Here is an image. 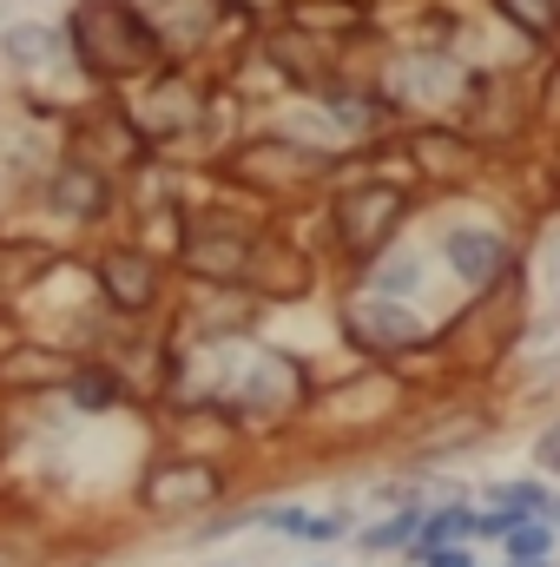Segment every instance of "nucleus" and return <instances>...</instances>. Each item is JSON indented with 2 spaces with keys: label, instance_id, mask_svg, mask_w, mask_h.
<instances>
[{
  "label": "nucleus",
  "instance_id": "nucleus-1",
  "mask_svg": "<svg viewBox=\"0 0 560 567\" xmlns=\"http://www.w3.org/2000/svg\"><path fill=\"white\" fill-rule=\"evenodd\" d=\"M66 40H73L80 66L100 73V80H139V73H152V60L165 53V47L145 33L139 13L120 7V0H86V7L73 13Z\"/></svg>",
  "mask_w": 560,
  "mask_h": 567
},
{
  "label": "nucleus",
  "instance_id": "nucleus-2",
  "mask_svg": "<svg viewBox=\"0 0 560 567\" xmlns=\"http://www.w3.org/2000/svg\"><path fill=\"white\" fill-rule=\"evenodd\" d=\"M336 218H343V245L356 258H376L396 238V225H403V192L396 185H350Z\"/></svg>",
  "mask_w": 560,
  "mask_h": 567
},
{
  "label": "nucleus",
  "instance_id": "nucleus-3",
  "mask_svg": "<svg viewBox=\"0 0 560 567\" xmlns=\"http://www.w3.org/2000/svg\"><path fill=\"white\" fill-rule=\"evenodd\" d=\"M350 337L356 343H370V350H416L422 337H428V323H422L409 303H396V297H356L350 303Z\"/></svg>",
  "mask_w": 560,
  "mask_h": 567
},
{
  "label": "nucleus",
  "instance_id": "nucleus-4",
  "mask_svg": "<svg viewBox=\"0 0 560 567\" xmlns=\"http://www.w3.org/2000/svg\"><path fill=\"white\" fill-rule=\"evenodd\" d=\"M126 7L145 20V33H152L158 47H191V40H205L211 20H218V0H126Z\"/></svg>",
  "mask_w": 560,
  "mask_h": 567
},
{
  "label": "nucleus",
  "instance_id": "nucleus-5",
  "mask_svg": "<svg viewBox=\"0 0 560 567\" xmlns=\"http://www.w3.org/2000/svg\"><path fill=\"white\" fill-rule=\"evenodd\" d=\"M442 258L455 265L462 284H495L508 271V238L488 231V225H455V231L442 238Z\"/></svg>",
  "mask_w": 560,
  "mask_h": 567
},
{
  "label": "nucleus",
  "instance_id": "nucleus-6",
  "mask_svg": "<svg viewBox=\"0 0 560 567\" xmlns=\"http://www.w3.org/2000/svg\"><path fill=\"white\" fill-rule=\"evenodd\" d=\"M218 495V475L211 468H158L152 482H145V502L158 508V515H185V508H205Z\"/></svg>",
  "mask_w": 560,
  "mask_h": 567
},
{
  "label": "nucleus",
  "instance_id": "nucleus-7",
  "mask_svg": "<svg viewBox=\"0 0 560 567\" xmlns=\"http://www.w3.org/2000/svg\"><path fill=\"white\" fill-rule=\"evenodd\" d=\"M100 284H106V297H113L120 310H145L152 290H158V271L145 265L139 251H106V258H100Z\"/></svg>",
  "mask_w": 560,
  "mask_h": 567
},
{
  "label": "nucleus",
  "instance_id": "nucleus-8",
  "mask_svg": "<svg viewBox=\"0 0 560 567\" xmlns=\"http://www.w3.org/2000/svg\"><path fill=\"white\" fill-rule=\"evenodd\" d=\"M396 93H403V100H422V106H435V100H455V93H462V73H455L448 60H435V53H416V60L396 66Z\"/></svg>",
  "mask_w": 560,
  "mask_h": 567
},
{
  "label": "nucleus",
  "instance_id": "nucleus-9",
  "mask_svg": "<svg viewBox=\"0 0 560 567\" xmlns=\"http://www.w3.org/2000/svg\"><path fill=\"white\" fill-rule=\"evenodd\" d=\"M0 47H7V60H13L20 73H46V66L60 60L66 33H60V27H46V20H33V27H13V33H7Z\"/></svg>",
  "mask_w": 560,
  "mask_h": 567
},
{
  "label": "nucleus",
  "instance_id": "nucleus-10",
  "mask_svg": "<svg viewBox=\"0 0 560 567\" xmlns=\"http://www.w3.org/2000/svg\"><path fill=\"white\" fill-rule=\"evenodd\" d=\"M53 205H60L66 218H100V212H106V178H100L93 165H66V172L53 178Z\"/></svg>",
  "mask_w": 560,
  "mask_h": 567
},
{
  "label": "nucleus",
  "instance_id": "nucleus-11",
  "mask_svg": "<svg viewBox=\"0 0 560 567\" xmlns=\"http://www.w3.org/2000/svg\"><path fill=\"white\" fill-rule=\"evenodd\" d=\"M297 390L303 383H297V370L283 357H258V377H251V396L245 403L251 410H283V403H297Z\"/></svg>",
  "mask_w": 560,
  "mask_h": 567
},
{
  "label": "nucleus",
  "instance_id": "nucleus-12",
  "mask_svg": "<svg viewBox=\"0 0 560 567\" xmlns=\"http://www.w3.org/2000/svg\"><path fill=\"white\" fill-rule=\"evenodd\" d=\"M185 265L205 271V278H238L245 271V238H191L185 245Z\"/></svg>",
  "mask_w": 560,
  "mask_h": 567
},
{
  "label": "nucleus",
  "instance_id": "nucleus-13",
  "mask_svg": "<svg viewBox=\"0 0 560 567\" xmlns=\"http://www.w3.org/2000/svg\"><path fill=\"white\" fill-rule=\"evenodd\" d=\"M528 40H548V33H560V0H495Z\"/></svg>",
  "mask_w": 560,
  "mask_h": 567
},
{
  "label": "nucleus",
  "instance_id": "nucleus-14",
  "mask_svg": "<svg viewBox=\"0 0 560 567\" xmlns=\"http://www.w3.org/2000/svg\"><path fill=\"white\" fill-rule=\"evenodd\" d=\"M416 284H422L416 251H390V258L376 265V297H396V303H403V290H416Z\"/></svg>",
  "mask_w": 560,
  "mask_h": 567
},
{
  "label": "nucleus",
  "instance_id": "nucleus-15",
  "mask_svg": "<svg viewBox=\"0 0 560 567\" xmlns=\"http://www.w3.org/2000/svg\"><path fill=\"white\" fill-rule=\"evenodd\" d=\"M468 528H475L468 515H435V522L422 528V555H428V561H435V555H448V548L462 555V542H468Z\"/></svg>",
  "mask_w": 560,
  "mask_h": 567
},
{
  "label": "nucleus",
  "instance_id": "nucleus-16",
  "mask_svg": "<svg viewBox=\"0 0 560 567\" xmlns=\"http://www.w3.org/2000/svg\"><path fill=\"white\" fill-rule=\"evenodd\" d=\"M541 555H548V528H541V522L508 528V561L515 567H541Z\"/></svg>",
  "mask_w": 560,
  "mask_h": 567
},
{
  "label": "nucleus",
  "instance_id": "nucleus-17",
  "mask_svg": "<svg viewBox=\"0 0 560 567\" xmlns=\"http://www.w3.org/2000/svg\"><path fill=\"white\" fill-rule=\"evenodd\" d=\"M73 403L80 410H106L113 403V377H100V370L93 377H73Z\"/></svg>",
  "mask_w": 560,
  "mask_h": 567
},
{
  "label": "nucleus",
  "instance_id": "nucleus-18",
  "mask_svg": "<svg viewBox=\"0 0 560 567\" xmlns=\"http://www.w3.org/2000/svg\"><path fill=\"white\" fill-rule=\"evenodd\" d=\"M409 528H416V515H396V522H383L376 535H363V548H370V555H390V548H396Z\"/></svg>",
  "mask_w": 560,
  "mask_h": 567
},
{
  "label": "nucleus",
  "instance_id": "nucleus-19",
  "mask_svg": "<svg viewBox=\"0 0 560 567\" xmlns=\"http://www.w3.org/2000/svg\"><path fill=\"white\" fill-rule=\"evenodd\" d=\"M535 462H541V468H554V475H560V423H548V429H541V442H535Z\"/></svg>",
  "mask_w": 560,
  "mask_h": 567
},
{
  "label": "nucleus",
  "instance_id": "nucleus-20",
  "mask_svg": "<svg viewBox=\"0 0 560 567\" xmlns=\"http://www.w3.org/2000/svg\"><path fill=\"white\" fill-rule=\"evenodd\" d=\"M541 278H548V290H554V303H560V231L548 238V258H541Z\"/></svg>",
  "mask_w": 560,
  "mask_h": 567
},
{
  "label": "nucleus",
  "instance_id": "nucleus-21",
  "mask_svg": "<svg viewBox=\"0 0 560 567\" xmlns=\"http://www.w3.org/2000/svg\"><path fill=\"white\" fill-rule=\"evenodd\" d=\"M548 113L560 120V73H554V86H548Z\"/></svg>",
  "mask_w": 560,
  "mask_h": 567
},
{
  "label": "nucleus",
  "instance_id": "nucleus-22",
  "mask_svg": "<svg viewBox=\"0 0 560 567\" xmlns=\"http://www.w3.org/2000/svg\"><path fill=\"white\" fill-rule=\"evenodd\" d=\"M245 7H258V0H245Z\"/></svg>",
  "mask_w": 560,
  "mask_h": 567
}]
</instances>
